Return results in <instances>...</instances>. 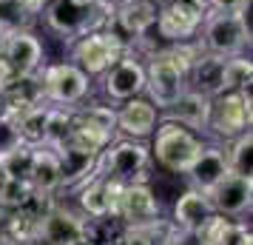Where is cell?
<instances>
[{"mask_svg": "<svg viewBox=\"0 0 253 245\" xmlns=\"http://www.w3.org/2000/svg\"><path fill=\"white\" fill-rule=\"evenodd\" d=\"M236 245H253V234H251V228H248V231L242 234V237H239V243H236Z\"/></svg>", "mask_w": 253, "mask_h": 245, "instance_id": "39", "label": "cell"}, {"mask_svg": "<svg viewBox=\"0 0 253 245\" xmlns=\"http://www.w3.org/2000/svg\"><path fill=\"white\" fill-rule=\"evenodd\" d=\"M151 3H157V0H151Z\"/></svg>", "mask_w": 253, "mask_h": 245, "instance_id": "42", "label": "cell"}, {"mask_svg": "<svg viewBox=\"0 0 253 245\" xmlns=\"http://www.w3.org/2000/svg\"><path fill=\"white\" fill-rule=\"evenodd\" d=\"M225 174H230V171H228V157H225L222 146H202V151L196 154V160L185 171L188 188H196L202 194H208Z\"/></svg>", "mask_w": 253, "mask_h": 245, "instance_id": "19", "label": "cell"}, {"mask_svg": "<svg viewBox=\"0 0 253 245\" xmlns=\"http://www.w3.org/2000/svg\"><path fill=\"white\" fill-rule=\"evenodd\" d=\"M245 231H248V222L230 220V217H222V214H211L194 231V237L199 245H236Z\"/></svg>", "mask_w": 253, "mask_h": 245, "instance_id": "24", "label": "cell"}, {"mask_svg": "<svg viewBox=\"0 0 253 245\" xmlns=\"http://www.w3.org/2000/svg\"><path fill=\"white\" fill-rule=\"evenodd\" d=\"M6 180H9V174L3 171V163H0V191H3V186H6Z\"/></svg>", "mask_w": 253, "mask_h": 245, "instance_id": "40", "label": "cell"}, {"mask_svg": "<svg viewBox=\"0 0 253 245\" xmlns=\"http://www.w3.org/2000/svg\"><path fill=\"white\" fill-rule=\"evenodd\" d=\"M80 214L88 220H108V180L103 174H94L91 180H85L80 188Z\"/></svg>", "mask_w": 253, "mask_h": 245, "instance_id": "26", "label": "cell"}, {"mask_svg": "<svg viewBox=\"0 0 253 245\" xmlns=\"http://www.w3.org/2000/svg\"><path fill=\"white\" fill-rule=\"evenodd\" d=\"M0 57L12 69L14 77H20V74H35L43 69L46 51H43V43L32 35V29H26V32L0 37Z\"/></svg>", "mask_w": 253, "mask_h": 245, "instance_id": "15", "label": "cell"}, {"mask_svg": "<svg viewBox=\"0 0 253 245\" xmlns=\"http://www.w3.org/2000/svg\"><path fill=\"white\" fill-rule=\"evenodd\" d=\"M253 120V94L251 83H245L236 92H222L211 97V117L208 129L216 134L219 140H233L251 129Z\"/></svg>", "mask_w": 253, "mask_h": 245, "instance_id": "7", "label": "cell"}, {"mask_svg": "<svg viewBox=\"0 0 253 245\" xmlns=\"http://www.w3.org/2000/svg\"><path fill=\"white\" fill-rule=\"evenodd\" d=\"M160 245H199V243H196V237L191 231H182V228H176V225L171 222Z\"/></svg>", "mask_w": 253, "mask_h": 245, "instance_id": "36", "label": "cell"}, {"mask_svg": "<svg viewBox=\"0 0 253 245\" xmlns=\"http://www.w3.org/2000/svg\"><path fill=\"white\" fill-rule=\"evenodd\" d=\"M208 199H211L213 214H222V217H230V220L245 217V214H251L253 205V177L225 174L208 191Z\"/></svg>", "mask_w": 253, "mask_h": 245, "instance_id": "14", "label": "cell"}, {"mask_svg": "<svg viewBox=\"0 0 253 245\" xmlns=\"http://www.w3.org/2000/svg\"><path fill=\"white\" fill-rule=\"evenodd\" d=\"M103 92L114 103H126L145 92V63L137 51H126L111 69L103 74Z\"/></svg>", "mask_w": 253, "mask_h": 245, "instance_id": "13", "label": "cell"}, {"mask_svg": "<svg viewBox=\"0 0 253 245\" xmlns=\"http://www.w3.org/2000/svg\"><path fill=\"white\" fill-rule=\"evenodd\" d=\"M37 14H32L20 0H0V37L14 35V32H26L32 29Z\"/></svg>", "mask_w": 253, "mask_h": 245, "instance_id": "29", "label": "cell"}, {"mask_svg": "<svg viewBox=\"0 0 253 245\" xmlns=\"http://www.w3.org/2000/svg\"><path fill=\"white\" fill-rule=\"evenodd\" d=\"M154 20H157V3H151V0H114V9H111L103 29H111L131 49L137 40L151 35Z\"/></svg>", "mask_w": 253, "mask_h": 245, "instance_id": "12", "label": "cell"}, {"mask_svg": "<svg viewBox=\"0 0 253 245\" xmlns=\"http://www.w3.org/2000/svg\"><path fill=\"white\" fill-rule=\"evenodd\" d=\"M20 146H23V140H20V129H17L14 114L3 117V120H0V160L9 157V154H12L14 148H20Z\"/></svg>", "mask_w": 253, "mask_h": 245, "instance_id": "34", "label": "cell"}, {"mask_svg": "<svg viewBox=\"0 0 253 245\" xmlns=\"http://www.w3.org/2000/svg\"><path fill=\"white\" fill-rule=\"evenodd\" d=\"M54 151L60 157V191H77L100 168V154L80 151L74 146H60Z\"/></svg>", "mask_w": 253, "mask_h": 245, "instance_id": "20", "label": "cell"}, {"mask_svg": "<svg viewBox=\"0 0 253 245\" xmlns=\"http://www.w3.org/2000/svg\"><path fill=\"white\" fill-rule=\"evenodd\" d=\"M185 89H188V74L176 66L171 51L168 49H154L148 54V66H145V92L142 94H148V100L162 111Z\"/></svg>", "mask_w": 253, "mask_h": 245, "instance_id": "10", "label": "cell"}, {"mask_svg": "<svg viewBox=\"0 0 253 245\" xmlns=\"http://www.w3.org/2000/svg\"><path fill=\"white\" fill-rule=\"evenodd\" d=\"M32 154L35 148L32 146H20L14 148L9 157H3V171L9 174V180H20V183H29V171H32Z\"/></svg>", "mask_w": 253, "mask_h": 245, "instance_id": "33", "label": "cell"}, {"mask_svg": "<svg viewBox=\"0 0 253 245\" xmlns=\"http://www.w3.org/2000/svg\"><path fill=\"white\" fill-rule=\"evenodd\" d=\"M20 3H23L32 14H40L43 12V6H46V0H20Z\"/></svg>", "mask_w": 253, "mask_h": 245, "instance_id": "37", "label": "cell"}, {"mask_svg": "<svg viewBox=\"0 0 253 245\" xmlns=\"http://www.w3.org/2000/svg\"><path fill=\"white\" fill-rule=\"evenodd\" d=\"M199 46L208 54H219V57H233V54H245V49H251V23L236 14H219L208 12L202 26H199Z\"/></svg>", "mask_w": 253, "mask_h": 245, "instance_id": "5", "label": "cell"}, {"mask_svg": "<svg viewBox=\"0 0 253 245\" xmlns=\"http://www.w3.org/2000/svg\"><path fill=\"white\" fill-rule=\"evenodd\" d=\"M9 114H12V105H9V97H6V92L0 89V120H3V117H9Z\"/></svg>", "mask_w": 253, "mask_h": 245, "instance_id": "38", "label": "cell"}, {"mask_svg": "<svg viewBox=\"0 0 253 245\" xmlns=\"http://www.w3.org/2000/svg\"><path fill=\"white\" fill-rule=\"evenodd\" d=\"M160 123V108L148 97H131L117 108V131H123L128 140H145L154 134Z\"/></svg>", "mask_w": 253, "mask_h": 245, "instance_id": "17", "label": "cell"}, {"mask_svg": "<svg viewBox=\"0 0 253 245\" xmlns=\"http://www.w3.org/2000/svg\"><path fill=\"white\" fill-rule=\"evenodd\" d=\"M205 14H208L205 0H157L154 29L165 43L196 40Z\"/></svg>", "mask_w": 253, "mask_h": 245, "instance_id": "8", "label": "cell"}, {"mask_svg": "<svg viewBox=\"0 0 253 245\" xmlns=\"http://www.w3.org/2000/svg\"><path fill=\"white\" fill-rule=\"evenodd\" d=\"M222 69H225V57L202 51L196 57V63L191 66V71H188V89L202 92L208 97L222 94Z\"/></svg>", "mask_w": 253, "mask_h": 245, "instance_id": "23", "label": "cell"}, {"mask_svg": "<svg viewBox=\"0 0 253 245\" xmlns=\"http://www.w3.org/2000/svg\"><path fill=\"white\" fill-rule=\"evenodd\" d=\"M117 131L114 105H74L71 108V131L66 146H74L88 154H103Z\"/></svg>", "mask_w": 253, "mask_h": 245, "instance_id": "4", "label": "cell"}, {"mask_svg": "<svg viewBox=\"0 0 253 245\" xmlns=\"http://www.w3.org/2000/svg\"><path fill=\"white\" fill-rule=\"evenodd\" d=\"M40 80H43V94H46L48 105L74 108V105H80L88 97V92H91V77L80 66H74L71 60L43 66L40 69Z\"/></svg>", "mask_w": 253, "mask_h": 245, "instance_id": "9", "label": "cell"}, {"mask_svg": "<svg viewBox=\"0 0 253 245\" xmlns=\"http://www.w3.org/2000/svg\"><path fill=\"white\" fill-rule=\"evenodd\" d=\"M253 80V63L248 54H233L225 57V69H222V92H236L245 83Z\"/></svg>", "mask_w": 253, "mask_h": 245, "instance_id": "31", "label": "cell"}, {"mask_svg": "<svg viewBox=\"0 0 253 245\" xmlns=\"http://www.w3.org/2000/svg\"><path fill=\"white\" fill-rule=\"evenodd\" d=\"M168 225L171 222H165L162 217L148 222V225H126V231L120 237V245H160Z\"/></svg>", "mask_w": 253, "mask_h": 245, "instance_id": "32", "label": "cell"}, {"mask_svg": "<svg viewBox=\"0 0 253 245\" xmlns=\"http://www.w3.org/2000/svg\"><path fill=\"white\" fill-rule=\"evenodd\" d=\"M9 245H14V243H9Z\"/></svg>", "mask_w": 253, "mask_h": 245, "instance_id": "43", "label": "cell"}, {"mask_svg": "<svg viewBox=\"0 0 253 245\" xmlns=\"http://www.w3.org/2000/svg\"><path fill=\"white\" fill-rule=\"evenodd\" d=\"M114 220H120L123 225H148L160 220V199L154 194V188L148 183L123 186V197H120Z\"/></svg>", "mask_w": 253, "mask_h": 245, "instance_id": "16", "label": "cell"}, {"mask_svg": "<svg viewBox=\"0 0 253 245\" xmlns=\"http://www.w3.org/2000/svg\"><path fill=\"white\" fill-rule=\"evenodd\" d=\"M126 51L128 46L111 29H94L71 40V63L80 66L88 77H103Z\"/></svg>", "mask_w": 253, "mask_h": 245, "instance_id": "6", "label": "cell"}, {"mask_svg": "<svg viewBox=\"0 0 253 245\" xmlns=\"http://www.w3.org/2000/svg\"><path fill=\"white\" fill-rule=\"evenodd\" d=\"M6 97H9V105H12V114L23 111V108H32V105H43L46 103V94H43V80H40V71L35 74H20L14 77L6 89Z\"/></svg>", "mask_w": 253, "mask_h": 245, "instance_id": "25", "label": "cell"}, {"mask_svg": "<svg viewBox=\"0 0 253 245\" xmlns=\"http://www.w3.org/2000/svg\"><path fill=\"white\" fill-rule=\"evenodd\" d=\"M46 114H48V103L32 105V108H23V111H17V114H14L23 146H32V148L43 146V134H46Z\"/></svg>", "mask_w": 253, "mask_h": 245, "instance_id": "27", "label": "cell"}, {"mask_svg": "<svg viewBox=\"0 0 253 245\" xmlns=\"http://www.w3.org/2000/svg\"><path fill=\"white\" fill-rule=\"evenodd\" d=\"M208 12H219V14H236L245 6H251V0H205Z\"/></svg>", "mask_w": 253, "mask_h": 245, "instance_id": "35", "label": "cell"}, {"mask_svg": "<svg viewBox=\"0 0 253 245\" xmlns=\"http://www.w3.org/2000/svg\"><path fill=\"white\" fill-rule=\"evenodd\" d=\"M208 117H211V97L194 89H185L168 108H162V120L179 123L196 134L208 129Z\"/></svg>", "mask_w": 253, "mask_h": 245, "instance_id": "18", "label": "cell"}, {"mask_svg": "<svg viewBox=\"0 0 253 245\" xmlns=\"http://www.w3.org/2000/svg\"><path fill=\"white\" fill-rule=\"evenodd\" d=\"M151 146L145 140H117L108 143V148L100 154V168L97 174L108 177L123 186H134V183H151Z\"/></svg>", "mask_w": 253, "mask_h": 245, "instance_id": "3", "label": "cell"}, {"mask_svg": "<svg viewBox=\"0 0 253 245\" xmlns=\"http://www.w3.org/2000/svg\"><path fill=\"white\" fill-rule=\"evenodd\" d=\"M29 186L35 194L54 197L60 191V157L54 148L37 146L32 154V171H29Z\"/></svg>", "mask_w": 253, "mask_h": 245, "instance_id": "21", "label": "cell"}, {"mask_svg": "<svg viewBox=\"0 0 253 245\" xmlns=\"http://www.w3.org/2000/svg\"><path fill=\"white\" fill-rule=\"evenodd\" d=\"M211 214H213V208H211V199H208V194L196 191V188H188V191H182V194H179V199L173 202L171 222L176 225V228L194 234L196 228H199V225L211 217Z\"/></svg>", "mask_w": 253, "mask_h": 245, "instance_id": "22", "label": "cell"}, {"mask_svg": "<svg viewBox=\"0 0 253 245\" xmlns=\"http://www.w3.org/2000/svg\"><path fill=\"white\" fill-rule=\"evenodd\" d=\"M111 9H114V0H97L94 6H83L74 0H46L40 14L54 35L71 43L74 37L85 35V32L103 29Z\"/></svg>", "mask_w": 253, "mask_h": 245, "instance_id": "1", "label": "cell"}, {"mask_svg": "<svg viewBox=\"0 0 253 245\" xmlns=\"http://www.w3.org/2000/svg\"><path fill=\"white\" fill-rule=\"evenodd\" d=\"M74 3H83V6H94L97 0H74Z\"/></svg>", "mask_w": 253, "mask_h": 245, "instance_id": "41", "label": "cell"}, {"mask_svg": "<svg viewBox=\"0 0 253 245\" xmlns=\"http://www.w3.org/2000/svg\"><path fill=\"white\" fill-rule=\"evenodd\" d=\"M228 157V171L236 177H253V131L248 129L245 134L230 140V148H225Z\"/></svg>", "mask_w": 253, "mask_h": 245, "instance_id": "28", "label": "cell"}, {"mask_svg": "<svg viewBox=\"0 0 253 245\" xmlns=\"http://www.w3.org/2000/svg\"><path fill=\"white\" fill-rule=\"evenodd\" d=\"M154 143H151V157L157 160L160 168L171 171V174H185L188 165L196 160V154L202 151V137L196 131L185 129L179 123L171 120H160L154 129Z\"/></svg>", "mask_w": 253, "mask_h": 245, "instance_id": "2", "label": "cell"}, {"mask_svg": "<svg viewBox=\"0 0 253 245\" xmlns=\"http://www.w3.org/2000/svg\"><path fill=\"white\" fill-rule=\"evenodd\" d=\"M69 131H71V108H66V105H48L43 146H46V148H60V146H66Z\"/></svg>", "mask_w": 253, "mask_h": 245, "instance_id": "30", "label": "cell"}, {"mask_svg": "<svg viewBox=\"0 0 253 245\" xmlns=\"http://www.w3.org/2000/svg\"><path fill=\"white\" fill-rule=\"evenodd\" d=\"M37 243L40 245H94L91 222H88V217H83L77 211L51 202V208L40 220Z\"/></svg>", "mask_w": 253, "mask_h": 245, "instance_id": "11", "label": "cell"}]
</instances>
